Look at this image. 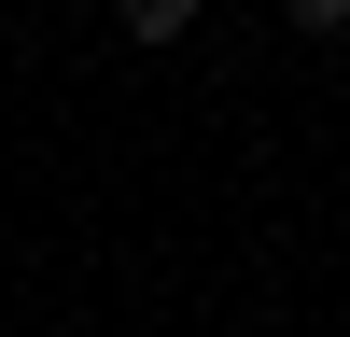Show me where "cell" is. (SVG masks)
Instances as JSON below:
<instances>
[{"mask_svg": "<svg viewBox=\"0 0 350 337\" xmlns=\"http://www.w3.org/2000/svg\"><path fill=\"white\" fill-rule=\"evenodd\" d=\"M196 28V0H126V42H183Z\"/></svg>", "mask_w": 350, "mask_h": 337, "instance_id": "1", "label": "cell"}, {"mask_svg": "<svg viewBox=\"0 0 350 337\" xmlns=\"http://www.w3.org/2000/svg\"><path fill=\"white\" fill-rule=\"evenodd\" d=\"M280 14H295L308 42H323V28H350V0H280Z\"/></svg>", "mask_w": 350, "mask_h": 337, "instance_id": "2", "label": "cell"}]
</instances>
